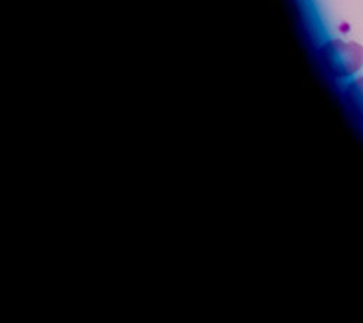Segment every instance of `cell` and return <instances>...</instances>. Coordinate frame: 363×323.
<instances>
[{
    "mask_svg": "<svg viewBox=\"0 0 363 323\" xmlns=\"http://www.w3.org/2000/svg\"><path fill=\"white\" fill-rule=\"evenodd\" d=\"M320 57L324 67L335 77H347L363 66V47L357 43L330 40L321 50Z\"/></svg>",
    "mask_w": 363,
    "mask_h": 323,
    "instance_id": "6da1fadb",
    "label": "cell"
},
{
    "mask_svg": "<svg viewBox=\"0 0 363 323\" xmlns=\"http://www.w3.org/2000/svg\"><path fill=\"white\" fill-rule=\"evenodd\" d=\"M345 98L356 119L363 123V77L353 80L346 87Z\"/></svg>",
    "mask_w": 363,
    "mask_h": 323,
    "instance_id": "7a4b0ae2",
    "label": "cell"
}]
</instances>
